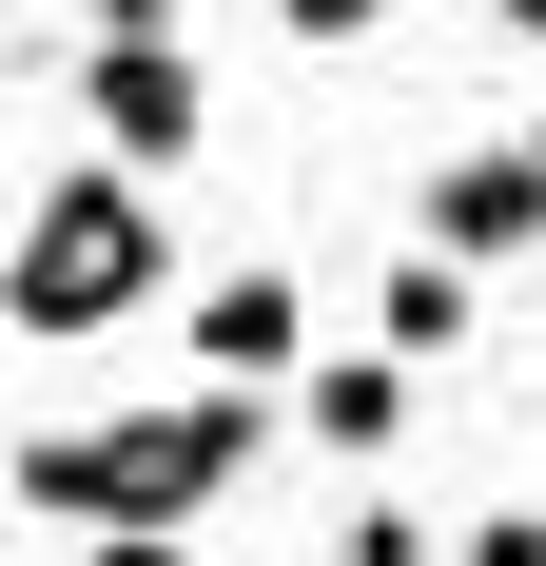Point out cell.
Returning a JSON list of instances; mask_svg holds the SVG:
<instances>
[{"label":"cell","mask_w":546,"mask_h":566,"mask_svg":"<svg viewBox=\"0 0 546 566\" xmlns=\"http://www.w3.org/2000/svg\"><path fill=\"white\" fill-rule=\"evenodd\" d=\"M293 430H313L332 469H390L410 450V352H313V371H293Z\"/></svg>","instance_id":"5"},{"label":"cell","mask_w":546,"mask_h":566,"mask_svg":"<svg viewBox=\"0 0 546 566\" xmlns=\"http://www.w3.org/2000/svg\"><path fill=\"white\" fill-rule=\"evenodd\" d=\"M430 254H469V274H527L546 254V157L527 137H469V157L430 176Z\"/></svg>","instance_id":"4"},{"label":"cell","mask_w":546,"mask_h":566,"mask_svg":"<svg viewBox=\"0 0 546 566\" xmlns=\"http://www.w3.org/2000/svg\"><path fill=\"white\" fill-rule=\"evenodd\" d=\"M78 566H196L176 527H78Z\"/></svg>","instance_id":"11"},{"label":"cell","mask_w":546,"mask_h":566,"mask_svg":"<svg viewBox=\"0 0 546 566\" xmlns=\"http://www.w3.org/2000/svg\"><path fill=\"white\" fill-rule=\"evenodd\" d=\"M527 157H546V117H527Z\"/></svg>","instance_id":"14"},{"label":"cell","mask_w":546,"mask_h":566,"mask_svg":"<svg viewBox=\"0 0 546 566\" xmlns=\"http://www.w3.org/2000/svg\"><path fill=\"white\" fill-rule=\"evenodd\" d=\"M449 566H546V509H469V547Z\"/></svg>","instance_id":"9"},{"label":"cell","mask_w":546,"mask_h":566,"mask_svg":"<svg viewBox=\"0 0 546 566\" xmlns=\"http://www.w3.org/2000/svg\"><path fill=\"white\" fill-rule=\"evenodd\" d=\"M157 274H176V216H157V176L78 157V176L40 196V216L0 234V333H40V352H98V333H137V313H157Z\"/></svg>","instance_id":"2"},{"label":"cell","mask_w":546,"mask_h":566,"mask_svg":"<svg viewBox=\"0 0 546 566\" xmlns=\"http://www.w3.org/2000/svg\"><path fill=\"white\" fill-rule=\"evenodd\" d=\"M78 117H98L117 176H176L216 137V78H196V40H78Z\"/></svg>","instance_id":"3"},{"label":"cell","mask_w":546,"mask_h":566,"mask_svg":"<svg viewBox=\"0 0 546 566\" xmlns=\"http://www.w3.org/2000/svg\"><path fill=\"white\" fill-rule=\"evenodd\" d=\"M489 40H527V59H546V0H489Z\"/></svg>","instance_id":"13"},{"label":"cell","mask_w":546,"mask_h":566,"mask_svg":"<svg viewBox=\"0 0 546 566\" xmlns=\"http://www.w3.org/2000/svg\"><path fill=\"white\" fill-rule=\"evenodd\" d=\"M371 333H390V352H469V333H489V274L410 234V254H390V293H371Z\"/></svg>","instance_id":"7"},{"label":"cell","mask_w":546,"mask_h":566,"mask_svg":"<svg viewBox=\"0 0 546 566\" xmlns=\"http://www.w3.org/2000/svg\"><path fill=\"white\" fill-rule=\"evenodd\" d=\"M332 566H430V527H410V509H351V527H332Z\"/></svg>","instance_id":"8"},{"label":"cell","mask_w":546,"mask_h":566,"mask_svg":"<svg viewBox=\"0 0 546 566\" xmlns=\"http://www.w3.org/2000/svg\"><path fill=\"white\" fill-rule=\"evenodd\" d=\"M254 450H273V391H137V410H98V430H20V509L40 527H196V509H234L254 489Z\"/></svg>","instance_id":"1"},{"label":"cell","mask_w":546,"mask_h":566,"mask_svg":"<svg viewBox=\"0 0 546 566\" xmlns=\"http://www.w3.org/2000/svg\"><path fill=\"white\" fill-rule=\"evenodd\" d=\"M78 40H176V0H78Z\"/></svg>","instance_id":"12"},{"label":"cell","mask_w":546,"mask_h":566,"mask_svg":"<svg viewBox=\"0 0 546 566\" xmlns=\"http://www.w3.org/2000/svg\"><path fill=\"white\" fill-rule=\"evenodd\" d=\"M371 20H390V0H273V40H332V59L371 40Z\"/></svg>","instance_id":"10"},{"label":"cell","mask_w":546,"mask_h":566,"mask_svg":"<svg viewBox=\"0 0 546 566\" xmlns=\"http://www.w3.org/2000/svg\"><path fill=\"white\" fill-rule=\"evenodd\" d=\"M196 371H216V391L313 371V293H293V274H216V293H196Z\"/></svg>","instance_id":"6"}]
</instances>
